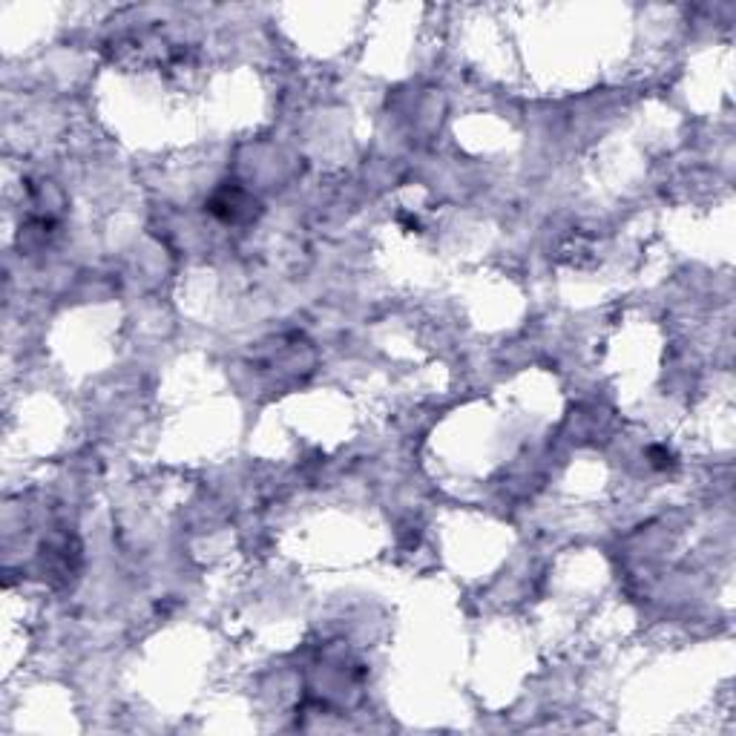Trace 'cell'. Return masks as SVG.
<instances>
[{
  "label": "cell",
  "mask_w": 736,
  "mask_h": 736,
  "mask_svg": "<svg viewBox=\"0 0 736 736\" xmlns=\"http://www.w3.org/2000/svg\"><path fill=\"white\" fill-rule=\"evenodd\" d=\"M210 213H216L222 222H242V219H251L256 202H253L251 196L242 190V187H236V184H225L213 199H210Z\"/></svg>",
  "instance_id": "6da1fadb"
}]
</instances>
